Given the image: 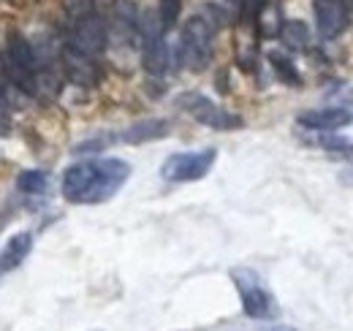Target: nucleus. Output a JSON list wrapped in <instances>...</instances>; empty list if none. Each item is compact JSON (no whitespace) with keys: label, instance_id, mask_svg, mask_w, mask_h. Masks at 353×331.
<instances>
[{"label":"nucleus","instance_id":"9b49d317","mask_svg":"<svg viewBox=\"0 0 353 331\" xmlns=\"http://www.w3.org/2000/svg\"><path fill=\"white\" fill-rule=\"evenodd\" d=\"M296 123L307 130H337L353 123L351 109H340V106H329V109H310L296 117Z\"/></svg>","mask_w":353,"mask_h":331},{"label":"nucleus","instance_id":"1a4fd4ad","mask_svg":"<svg viewBox=\"0 0 353 331\" xmlns=\"http://www.w3.org/2000/svg\"><path fill=\"white\" fill-rule=\"evenodd\" d=\"M60 66H63L65 79L79 84V87H95V84L101 82V68H98L95 57H90L85 52L68 46V43L60 52Z\"/></svg>","mask_w":353,"mask_h":331},{"label":"nucleus","instance_id":"a211bd4d","mask_svg":"<svg viewBox=\"0 0 353 331\" xmlns=\"http://www.w3.org/2000/svg\"><path fill=\"white\" fill-rule=\"evenodd\" d=\"M179 14H182V0H158V17H161L163 30L174 28L179 22Z\"/></svg>","mask_w":353,"mask_h":331},{"label":"nucleus","instance_id":"dca6fc26","mask_svg":"<svg viewBox=\"0 0 353 331\" xmlns=\"http://www.w3.org/2000/svg\"><path fill=\"white\" fill-rule=\"evenodd\" d=\"M280 39H283L285 46H291V49H305L310 41L307 25L299 22V19H285L283 28H280Z\"/></svg>","mask_w":353,"mask_h":331},{"label":"nucleus","instance_id":"4468645a","mask_svg":"<svg viewBox=\"0 0 353 331\" xmlns=\"http://www.w3.org/2000/svg\"><path fill=\"white\" fill-rule=\"evenodd\" d=\"M112 22H114V30L123 41H133L136 33H139V14H136V6L131 0H117L114 3V14H112Z\"/></svg>","mask_w":353,"mask_h":331},{"label":"nucleus","instance_id":"39448f33","mask_svg":"<svg viewBox=\"0 0 353 331\" xmlns=\"http://www.w3.org/2000/svg\"><path fill=\"white\" fill-rule=\"evenodd\" d=\"M163 25L155 11H144L139 17V36H141V66L150 77H163L172 63L169 43L163 39Z\"/></svg>","mask_w":353,"mask_h":331},{"label":"nucleus","instance_id":"7ed1b4c3","mask_svg":"<svg viewBox=\"0 0 353 331\" xmlns=\"http://www.w3.org/2000/svg\"><path fill=\"white\" fill-rule=\"evenodd\" d=\"M3 71L11 82L25 92H39L41 87V66L33 43L22 33H11L3 49Z\"/></svg>","mask_w":353,"mask_h":331},{"label":"nucleus","instance_id":"aec40b11","mask_svg":"<svg viewBox=\"0 0 353 331\" xmlns=\"http://www.w3.org/2000/svg\"><path fill=\"white\" fill-rule=\"evenodd\" d=\"M343 3H345V6H348V8H351V6H353V0H343Z\"/></svg>","mask_w":353,"mask_h":331},{"label":"nucleus","instance_id":"2eb2a0df","mask_svg":"<svg viewBox=\"0 0 353 331\" xmlns=\"http://www.w3.org/2000/svg\"><path fill=\"white\" fill-rule=\"evenodd\" d=\"M269 63H272V71L274 77L288 87H302V77L296 71V66L291 63V57H285L283 52H269Z\"/></svg>","mask_w":353,"mask_h":331},{"label":"nucleus","instance_id":"ddd939ff","mask_svg":"<svg viewBox=\"0 0 353 331\" xmlns=\"http://www.w3.org/2000/svg\"><path fill=\"white\" fill-rule=\"evenodd\" d=\"M30 250H33V234H30V231L14 234V237L6 242L3 252H0V272H11V269L22 266V261L30 255Z\"/></svg>","mask_w":353,"mask_h":331},{"label":"nucleus","instance_id":"6ab92c4d","mask_svg":"<svg viewBox=\"0 0 353 331\" xmlns=\"http://www.w3.org/2000/svg\"><path fill=\"white\" fill-rule=\"evenodd\" d=\"M340 182H343V185H351L353 188V163L345 166V168L340 171Z\"/></svg>","mask_w":353,"mask_h":331},{"label":"nucleus","instance_id":"412c9836","mask_svg":"<svg viewBox=\"0 0 353 331\" xmlns=\"http://www.w3.org/2000/svg\"><path fill=\"white\" fill-rule=\"evenodd\" d=\"M228 3H236V6H242V0H228Z\"/></svg>","mask_w":353,"mask_h":331},{"label":"nucleus","instance_id":"f8f14e48","mask_svg":"<svg viewBox=\"0 0 353 331\" xmlns=\"http://www.w3.org/2000/svg\"><path fill=\"white\" fill-rule=\"evenodd\" d=\"M169 136V123L166 120H141V123H133L128 125L123 133L114 136V141H125V144H147V141H158Z\"/></svg>","mask_w":353,"mask_h":331},{"label":"nucleus","instance_id":"423d86ee","mask_svg":"<svg viewBox=\"0 0 353 331\" xmlns=\"http://www.w3.org/2000/svg\"><path fill=\"white\" fill-rule=\"evenodd\" d=\"M218 161V150H193V152H174L161 166V177L166 182H199L204 179Z\"/></svg>","mask_w":353,"mask_h":331},{"label":"nucleus","instance_id":"f03ea898","mask_svg":"<svg viewBox=\"0 0 353 331\" xmlns=\"http://www.w3.org/2000/svg\"><path fill=\"white\" fill-rule=\"evenodd\" d=\"M68 46L98 57L106 49V22L101 19L95 0H68Z\"/></svg>","mask_w":353,"mask_h":331},{"label":"nucleus","instance_id":"9d476101","mask_svg":"<svg viewBox=\"0 0 353 331\" xmlns=\"http://www.w3.org/2000/svg\"><path fill=\"white\" fill-rule=\"evenodd\" d=\"M312 14H315L318 36L326 41L337 39L348 28V6L343 0H315Z\"/></svg>","mask_w":353,"mask_h":331},{"label":"nucleus","instance_id":"20e7f679","mask_svg":"<svg viewBox=\"0 0 353 331\" xmlns=\"http://www.w3.org/2000/svg\"><path fill=\"white\" fill-rule=\"evenodd\" d=\"M212 52H215V25L207 17L193 14L179 33V63L188 71L199 74L210 66Z\"/></svg>","mask_w":353,"mask_h":331},{"label":"nucleus","instance_id":"f3484780","mask_svg":"<svg viewBox=\"0 0 353 331\" xmlns=\"http://www.w3.org/2000/svg\"><path fill=\"white\" fill-rule=\"evenodd\" d=\"M46 174L41 168H28V171H22L19 177H17V188L22 190V193H28V196H36V193H44L46 188Z\"/></svg>","mask_w":353,"mask_h":331},{"label":"nucleus","instance_id":"6e6552de","mask_svg":"<svg viewBox=\"0 0 353 331\" xmlns=\"http://www.w3.org/2000/svg\"><path fill=\"white\" fill-rule=\"evenodd\" d=\"M176 106H182L196 123L207 125L212 130H234V128H242V117L239 114H231L221 109L218 103H212L210 98L199 95V92H185L176 98Z\"/></svg>","mask_w":353,"mask_h":331},{"label":"nucleus","instance_id":"0eeeda50","mask_svg":"<svg viewBox=\"0 0 353 331\" xmlns=\"http://www.w3.org/2000/svg\"><path fill=\"white\" fill-rule=\"evenodd\" d=\"M231 280L236 283L239 299H242V310H245L248 318H253V321L274 318V312H277L274 299L264 288V283H261V277L256 272H250V269H234L231 272Z\"/></svg>","mask_w":353,"mask_h":331},{"label":"nucleus","instance_id":"f257e3e1","mask_svg":"<svg viewBox=\"0 0 353 331\" xmlns=\"http://www.w3.org/2000/svg\"><path fill=\"white\" fill-rule=\"evenodd\" d=\"M131 177V163L120 158H95L65 168L60 190L71 204H103L120 193Z\"/></svg>","mask_w":353,"mask_h":331}]
</instances>
